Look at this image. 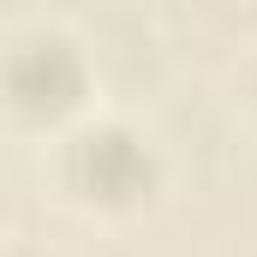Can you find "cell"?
Returning <instances> with one entry per match:
<instances>
[{
  "label": "cell",
  "instance_id": "obj_1",
  "mask_svg": "<svg viewBox=\"0 0 257 257\" xmlns=\"http://www.w3.org/2000/svg\"><path fill=\"white\" fill-rule=\"evenodd\" d=\"M60 192L78 209L96 215H132L162 186V156L156 144L126 120H84L60 138Z\"/></svg>",
  "mask_w": 257,
  "mask_h": 257
},
{
  "label": "cell",
  "instance_id": "obj_2",
  "mask_svg": "<svg viewBox=\"0 0 257 257\" xmlns=\"http://www.w3.org/2000/svg\"><path fill=\"white\" fill-rule=\"evenodd\" d=\"M90 96V60L66 30H18L6 48V108L18 126H66Z\"/></svg>",
  "mask_w": 257,
  "mask_h": 257
},
{
  "label": "cell",
  "instance_id": "obj_3",
  "mask_svg": "<svg viewBox=\"0 0 257 257\" xmlns=\"http://www.w3.org/2000/svg\"><path fill=\"white\" fill-rule=\"evenodd\" d=\"M12 257H42V251H24V245H18V251H12Z\"/></svg>",
  "mask_w": 257,
  "mask_h": 257
},
{
  "label": "cell",
  "instance_id": "obj_4",
  "mask_svg": "<svg viewBox=\"0 0 257 257\" xmlns=\"http://www.w3.org/2000/svg\"><path fill=\"white\" fill-rule=\"evenodd\" d=\"M251 108H257V72H251Z\"/></svg>",
  "mask_w": 257,
  "mask_h": 257
}]
</instances>
